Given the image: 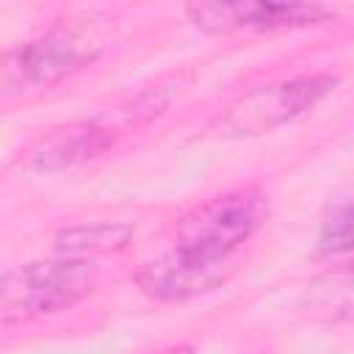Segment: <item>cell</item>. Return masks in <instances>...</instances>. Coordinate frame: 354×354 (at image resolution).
<instances>
[{"label":"cell","instance_id":"obj_1","mask_svg":"<svg viewBox=\"0 0 354 354\" xmlns=\"http://www.w3.org/2000/svg\"><path fill=\"white\" fill-rule=\"evenodd\" d=\"M111 22L113 17L105 11L72 14L36 39L8 50L0 64V94L19 97L41 91L94 64L108 47Z\"/></svg>","mask_w":354,"mask_h":354},{"label":"cell","instance_id":"obj_2","mask_svg":"<svg viewBox=\"0 0 354 354\" xmlns=\"http://www.w3.org/2000/svg\"><path fill=\"white\" fill-rule=\"evenodd\" d=\"M97 266L88 257H50L14 266L0 282V318L3 326L28 324L33 318L55 315L97 288Z\"/></svg>","mask_w":354,"mask_h":354},{"label":"cell","instance_id":"obj_3","mask_svg":"<svg viewBox=\"0 0 354 354\" xmlns=\"http://www.w3.org/2000/svg\"><path fill=\"white\" fill-rule=\"evenodd\" d=\"M268 196L260 185H238L191 207L174 230V243L213 254L235 257V252L268 221Z\"/></svg>","mask_w":354,"mask_h":354},{"label":"cell","instance_id":"obj_4","mask_svg":"<svg viewBox=\"0 0 354 354\" xmlns=\"http://www.w3.org/2000/svg\"><path fill=\"white\" fill-rule=\"evenodd\" d=\"M335 86L337 77L324 72L257 86L238 97L232 105H227V111L216 122V130L221 138H257L274 133L277 127L315 108L324 97L335 91Z\"/></svg>","mask_w":354,"mask_h":354},{"label":"cell","instance_id":"obj_5","mask_svg":"<svg viewBox=\"0 0 354 354\" xmlns=\"http://www.w3.org/2000/svg\"><path fill=\"white\" fill-rule=\"evenodd\" d=\"M235 268V257H213L174 243L136 271V285L155 301H188L221 288Z\"/></svg>","mask_w":354,"mask_h":354},{"label":"cell","instance_id":"obj_6","mask_svg":"<svg viewBox=\"0 0 354 354\" xmlns=\"http://www.w3.org/2000/svg\"><path fill=\"white\" fill-rule=\"evenodd\" d=\"M194 28L205 33L235 30H285L326 22L332 8L321 3H271V0H235V3H191L185 6Z\"/></svg>","mask_w":354,"mask_h":354},{"label":"cell","instance_id":"obj_7","mask_svg":"<svg viewBox=\"0 0 354 354\" xmlns=\"http://www.w3.org/2000/svg\"><path fill=\"white\" fill-rule=\"evenodd\" d=\"M119 133L122 130L113 124L111 116L66 122V124H58L50 133H44L25 152L19 166H25L28 171H39V174L66 171V169L83 166V163L105 155L116 144Z\"/></svg>","mask_w":354,"mask_h":354},{"label":"cell","instance_id":"obj_8","mask_svg":"<svg viewBox=\"0 0 354 354\" xmlns=\"http://www.w3.org/2000/svg\"><path fill=\"white\" fill-rule=\"evenodd\" d=\"M301 307L318 321H351L354 318V263L332 266L315 274L304 293Z\"/></svg>","mask_w":354,"mask_h":354},{"label":"cell","instance_id":"obj_9","mask_svg":"<svg viewBox=\"0 0 354 354\" xmlns=\"http://www.w3.org/2000/svg\"><path fill=\"white\" fill-rule=\"evenodd\" d=\"M136 227L127 221H88L66 227L55 235V252L64 257H88L111 254L130 246Z\"/></svg>","mask_w":354,"mask_h":354},{"label":"cell","instance_id":"obj_10","mask_svg":"<svg viewBox=\"0 0 354 354\" xmlns=\"http://www.w3.org/2000/svg\"><path fill=\"white\" fill-rule=\"evenodd\" d=\"M318 252L324 257L354 252V185L326 199L318 221Z\"/></svg>","mask_w":354,"mask_h":354}]
</instances>
